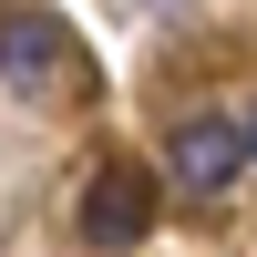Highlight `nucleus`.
Here are the masks:
<instances>
[{"label": "nucleus", "mask_w": 257, "mask_h": 257, "mask_svg": "<svg viewBox=\"0 0 257 257\" xmlns=\"http://www.w3.org/2000/svg\"><path fill=\"white\" fill-rule=\"evenodd\" d=\"M155 175L144 165H93V185H82V247H103V257H123V247H144L155 237Z\"/></svg>", "instance_id": "1"}, {"label": "nucleus", "mask_w": 257, "mask_h": 257, "mask_svg": "<svg viewBox=\"0 0 257 257\" xmlns=\"http://www.w3.org/2000/svg\"><path fill=\"white\" fill-rule=\"evenodd\" d=\"M62 52H72V41H62V21L52 11H0V82H11V93H62Z\"/></svg>", "instance_id": "3"}, {"label": "nucleus", "mask_w": 257, "mask_h": 257, "mask_svg": "<svg viewBox=\"0 0 257 257\" xmlns=\"http://www.w3.org/2000/svg\"><path fill=\"white\" fill-rule=\"evenodd\" d=\"M237 144H247V155H257V103H247V113H237Z\"/></svg>", "instance_id": "4"}, {"label": "nucleus", "mask_w": 257, "mask_h": 257, "mask_svg": "<svg viewBox=\"0 0 257 257\" xmlns=\"http://www.w3.org/2000/svg\"><path fill=\"white\" fill-rule=\"evenodd\" d=\"M165 165H175V185H185V196H226V185H237V165H247L237 113H185L175 134H165Z\"/></svg>", "instance_id": "2"}]
</instances>
